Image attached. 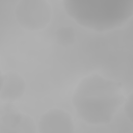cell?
I'll list each match as a JSON object with an SVG mask.
<instances>
[{
  "label": "cell",
  "mask_w": 133,
  "mask_h": 133,
  "mask_svg": "<svg viewBox=\"0 0 133 133\" xmlns=\"http://www.w3.org/2000/svg\"><path fill=\"white\" fill-rule=\"evenodd\" d=\"M50 7L45 0H22L16 8V18L27 29H39L50 20Z\"/></svg>",
  "instance_id": "obj_1"
},
{
  "label": "cell",
  "mask_w": 133,
  "mask_h": 133,
  "mask_svg": "<svg viewBox=\"0 0 133 133\" xmlns=\"http://www.w3.org/2000/svg\"><path fill=\"white\" fill-rule=\"evenodd\" d=\"M24 91V81L16 73H7L1 84V98L3 100H16Z\"/></svg>",
  "instance_id": "obj_2"
},
{
  "label": "cell",
  "mask_w": 133,
  "mask_h": 133,
  "mask_svg": "<svg viewBox=\"0 0 133 133\" xmlns=\"http://www.w3.org/2000/svg\"><path fill=\"white\" fill-rule=\"evenodd\" d=\"M57 37L62 44H70L74 41V31L70 27H62L57 31Z\"/></svg>",
  "instance_id": "obj_3"
},
{
  "label": "cell",
  "mask_w": 133,
  "mask_h": 133,
  "mask_svg": "<svg viewBox=\"0 0 133 133\" xmlns=\"http://www.w3.org/2000/svg\"><path fill=\"white\" fill-rule=\"evenodd\" d=\"M126 112L128 117L133 122V94L129 97L127 104H126Z\"/></svg>",
  "instance_id": "obj_4"
}]
</instances>
